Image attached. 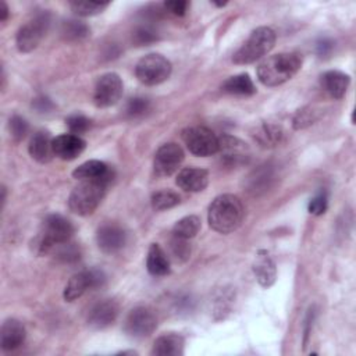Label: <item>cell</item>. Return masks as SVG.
Segmentation results:
<instances>
[{"instance_id": "obj_14", "label": "cell", "mask_w": 356, "mask_h": 356, "mask_svg": "<svg viewBox=\"0 0 356 356\" xmlns=\"http://www.w3.org/2000/svg\"><path fill=\"white\" fill-rule=\"evenodd\" d=\"M96 242L102 252L111 254L124 248L127 242V232L118 224L107 222L97 229Z\"/></svg>"}, {"instance_id": "obj_18", "label": "cell", "mask_w": 356, "mask_h": 356, "mask_svg": "<svg viewBox=\"0 0 356 356\" xmlns=\"http://www.w3.org/2000/svg\"><path fill=\"white\" fill-rule=\"evenodd\" d=\"M26 338L25 327L15 318H7L0 331V345L3 350H14L24 343Z\"/></svg>"}, {"instance_id": "obj_23", "label": "cell", "mask_w": 356, "mask_h": 356, "mask_svg": "<svg viewBox=\"0 0 356 356\" xmlns=\"http://www.w3.org/2000/svg\"><path fill=\"white\" fill-rule=\"evenodd\" d=\"M146 268L153 277H163L170 273V260L159 243H152L149 246Z\"/></svg>"}, {"instance_id": "obj_8", "label": "cell", "mask_w": 356, "mask_h": 356, "mask_svg": "<svg viewBox=\"0 0 356 356\" xmlns=\"http://www.w3.org/2000/svg\"><path fill=\"white\" fill-rule=\"evenodd\" d=\"M181 136L188 150L195 156L207 157L218 152V138L206 127H188L182 131Z\"/></svg>"}, {"instance_id": "obj_10", "label": "cell", "mask_w": 356, "mask_h": 356, "mask_svg": "<svg viewBox=\"0 0 356 356\" xmlns=\"http://www.w3.org/2000/svg\"><path fill=\"white\" fill-rule=\"evenodd\" d=\"M157 327V317L154 312L146 306L134 307L124 321V330L131 338H146Z\"/></svg>"}, {"instance_id": "obj_16", "label": "cell", "mask_w": 356, "mask_h": 356, "mask_svg": "<svg viewBox=\"0 0 356 356\" xmlns=\"http://www.w3.org/2000/svg\"><path fill=\"white\" fill-rule=\"evenodd\" d=\"M218 152L221 153L222 161L229 165L242 164L249 156L246 145L238 138L229 135H222L218 138Z\"/></svg>"}, {"instance_id": "obj_24", "label": "cell", "mask_w": 356, "mask_h": 356, "mask_svg": "<svg viewBox=\"0 0 356 356\" xmlns=\"http://www.w3.org/2000/svg\"><path fill=\"white\" fill-rule=\"evenodd\" d=\"M221 89L229 95L250 96L256 93V86L249 74H238L229 76L221 86Z\"/></svg>"}, {"instance_id": "obj_27", "label": "cell", "mask_w": 356, "mask_h": 356, "mask_svg": "<svg viewBox=\"0 0 356 356\" xmlns=\"http://www.w3.org/2000/svg\"><path fill=\"white\" fill-rule=\"evenodd\" d=\"M200 229V218L197 216H186L175 222L172 227V236L191 239L193 238Z\"/></svg>"}, {"instance_id": "obj_4", "label": "cell", "mask_w": 356, "mask_h": 356, "mask_svg": "<svg viewBox=\"0 0 356 356\" xmlns=\"http://www.w3.org/2000/svg\"><path fill=\"white\" fill-rule=\"evenodd\" d=\"M74 234V225L60 214H49L40 227L39 234L32 239L31 249L38 256L50 253L57 245L68 242Z\"/></svg>"}, {"instance_id": "obj_15", "label": "cell", "mask_w": 356, "mask_h": 356, "mask_svg": "<svg viewBox=\"0 0 356 356\" xmlns=\"http://www.w3.org/2000/svg\"><path fill=\"white\" fill-rule=\"evenodd\" d=\"M86 147V142L75 134H63L53 139V152L61 160L76 159Z\"/></svg>"}, {"instance_id": "obj_29", "label": "cell", "mask_w": 356, "mask_h": 356, "mask_svg": "<svg viewBox=\"0 0 356 356\" xmlns=\"http://www.w3.org/2000/svg\"><path fill=\"white\" fill-rule=\"evenodd\" d=\"M108 1H71V10L81 17H92L100 14L108 7Z\"/></svg>"}, {"instance_id": "obj_19", "label": "cell", "mask_w": 356, "mask_h": 356, "mask_svg": "<svg viewBox=\"0 0 356 356\" xmlns=\"http://www.w3.org/2000/svg\"><path fill=\"white\" fill-rule=\"evenodd\" d=\"M28 152L31 157L39 163H49L53 156V138L47 131H36L29 140Z\"/></svg>"}, {"instance_id": "obj_2", "label": "cell", "mask_w": 356, "mask_h": 356, "mask_svg": "<svg viewBox=\"0 0 356 356\" xmlns=\"http://www.w3.org/2000/svg\"><path fill=\"white\" fill-rule=\"evenodd\" d=\"M113 179V172L95 179H82L68 196V207L78 216L92 214L102 203L107 188Z\"/></svg>"}, {"instance_id": "obj_30", "label": "cell", "mask_w": 356, "mask_h": 356, "mask_svg": "<svg viewBox=\"0 0 356 356\" xmlns=\"http://www.w3.org/2000/svg\"><path fill=\"white\" fill-rule=\"evenodd\" d=\"M90 29L86 24L81 22V21H67L63 25V35L70 39V40H81L83 38H86L89 35Z\"/></svg>"}, {"instance_id": "obj_36", "label": "cell", "mask_w": 356, "mask_h": 356, "mask_svg": "<svg viewBox=\"0 0 356 356\" xmlns=\"http://www.w3.org/2000/svg\"><path fill=\"white\" fill-rule=\"evenodd\" d=\"M54 249H56V256L63 261H74V260L79 259V252H78L76 246L74 243H71L70 241L57 245Z\"/></svg>"}, {"instance_id": "obj_31", "label": "cell", "mask_w": 356, "mask_h": 356, "mask_svg": "<svg viewBox=\"0 0 356 356\" xmlns=\"http://www.w3.org/2000/svg\"><path fill=\"white\" fill-rule=\"evenodd\" d=\"M316 118H317L316 111L312 107H303L295 113L292 125L295 129H303V128L312 125L316 121Z\"/></svg>"}, {"instance_id": "obj_25", "label": "cell", "mask_w": 356, "mask_h": 356, "mask_svg": "<svg viewBox=\"0 0 356 356\" xmlns=\"http://www.w3.org/2000/svg\"><path fill=\"white\" fill-rule=\"evenodd\" d=\"M113 170H110V167L100 161V160H88L85 163H82L81 165H78L74 171H72V177L75 179H95V178H102L106 177L108 174H111Z\"/></svg>"}, {"instance_id": "obj_40", "label": "cell", "mask_w": 356, "mask_h": 356, "mask_svg": "<svg viewBox=\"0 0 356 356\" xmlns=\"http://www.w3.org/2000/svg\"><path fill=\"white\" fill-rule=\"evenodd\" d=\"M188 7H189V3L186 0H168L164 3V8L177 17L185 15V13L188 11Z\"/></svg>"}, {"instance_id": "obj_21", "label": "cell", "mask_w": 356, "mask_h": 356, "mask_svg": "<svg viewBox=\"0 0 356 356\" xmlns=\"http://www.w3.org/2000/svg\"><path fill=\"white\" fill-rule=\"evenodd\" d=\"M184 345L185 339L181 334L168 332L156 338L150 353L154 356H181L184 353Z\"/></svg>"}, {"instance_id": "obj_3", "label": "cell", "mask_w": 356, "mask_h": 356, "mask_svg": "<svg viewBox=\"0 0 356 356\" xmlns=\"http://www.w3.org/2000/svg\"><path fill=\"white\" fill-rule=\"evenodd\" d=\"M302 54L289 51L267 57L257 67V78L266 86H278L289 81L302 67Z\"/></svg>"}, {"instance_id": "obj_13", "label": "cell", "mask_w": 356, "mask_h": 356, "mask_svg": "<svg viewBox=\"0 0 356 356\" xmlns=\"http://www.w3.org/2000/svg\"><path fill=\"white\" fill-rule=\"evenodd\" d=\"M120 313V306L113 299H103L96 302L88 313L86 323L95 330H103L111 325Z\"/></svg>"}, {"instance_id": "obj_38", "label": "cell", "mask_w": 356, "mask_h": 356, "mask_svg": "<svg viewBox=\"0 0 356 356\" xmlns=\"http://www.w3.org/2000/svg\"><path fill=\"white\" fill-rule=\"evenodd\" d=\"M271 177L273 175H271V170L268 168V165H263V168L253 172V177L250 178V189L259 191L261 188V182L266 189V186H268V182L271 181Z\"/></svg>"}, {"instance_id": "obj_33", "label": "cell", "mask_w": 356, "mask_h": 356, "mask_svg": "<svg viewBox=\"0 0 356 356\" xmlns=\"http://www.w3.org/2000/svg\"><path fill=\"white\" fill-rule=\"evenodd\" d=\"M28 122L25 121V118L19 117V115H13L8 121V129L10 134L13 136L14 140L19 142L25 138V135L28 134Z\"/></svg>"}, {"instance_id": "obj_35", "label": "cell", "mask_w": 356, "mask_h": 356, "mask_svg": "<svg viewBox=\"0 0 356 356\" xmlns=\"http://www.w3.org/2000/svg\"><path fill=\"white\" fill-rule=\"evenodd\" d=\"M149 107H150V103L147 99L134 97V99H129V102L127 104V114L132 118L140 117L149 110Z\"/></svg>"}, {"instance_id": "obj_39", "label": "cell", "mask_w": 356, "mask_h": 356, "mask_svg": "<svg viewBox=\"0 0 356 356\" xmlns=\"http://www.w3.org/2000/svg\"><path fill=\"white\" fill-rule=\"evenodd\" d=\"M135 36V42L139 43V44H147V43H152L157 39V35H156V31L147 25L145 26H140L135 31L134 33Z\"/></svg>"}, {"instance_id": "obj_43", "label": "cell", "mask_w": 356, "mask_h": 356, "mask_svg": "<svg viewBox=\"0 0 356 356\" xmlns=\"http://www.w3.org/2000/svg\"><path fill=\"white\" fill-rule=\"evenodd\" d=\"M0 13H1L0 19H1V22H4V21L8 18V7H7L6 1H1V3H0Z\"/></svg>"}, {"instance_id": "obj_1", "label": "cell", "mask_w": 356, "mask_h": 356, "mask_svg": "<svg viewBox=\"0 0 356 356\" xmlns=\"http://www.w3.org/2000/svg\"><path fill=\"white\" fill-rule=\"evenodd\" d=\"M243 204L241 199L231 193L217 196L209 206L207 220L211 229L220 234L235 231L243 220Z\"/></svg>"}, {"instance_id": "obj_34", "label": "cell", "mask_w": 356, "mask_h": 356, "mask_svg": "<svg viewBox=\"0 0 356 356\" xmlns=\"http://www.w3.org/2000/svg\"><path fill=\"white\" fill-rule=\"evenodd\" d=\"M327 206H328V196H327V192L325 191H320L317 192L309 202V213L313 214V216H321L323 213H325L327 210Z\"/></svg>"}, {"instance_id": "obj_22", "label": "cell", "mask_w": 356, "mask_h": 356, "mask_svg": "<svg viewBox=\"0 0 356 356\" xmlns=\"http://www.w3.org/2000/svg\"><path fill=\"white\" fill-rule=\"evenodd\" d=\"M323 89L332 97V99H342L349 86V75L342 71L331 70L321 75L320 78Z\"/></svg>"}, {"instance_id": "obj_7", "label": "cell", "mask_w": 356, "mask_h": 356, "mask_svg": "<svg viewBox=\"0 0 356 356\" xmlns=\"http://www.w3.org/2000/svg\"><path fill=\"white\" fill-rule=\"evenodd\" d=\"M50 25V14L47 11L38 13L32 19L25 22L17 32L15 43L21 53H29L35 50Z\"/></svg>"}, {"instance_id": "obj_11", "label": "cell", "mask_w": 356, "mask_h": 356, "mask_svg": "<svg viewBox=\"0 0 356 356\" xmlns=\"http://www.w3.org/2000/svg\"><path fill=\"white\" fill-rule=\"evenodd\" d=\"M122 81L118 74L107 72L102 75L93 89V102L97 107L114 106L122 96Z\"/></svg>"}, {"instance_id": "obj_42", "label": "cell", "mask_w": 356, "mask_h": 356, "mask_svg": "<svg viewBox=\"0 0 356 356\" xmlns=\"http://www.w3.org/2000/svg\"><path fill=\"white\" fill-rule=\"evenodd\" d=\"M32 106H33L39 113H47V111H50V110L54 107V104L51 103V100H50L49 97H46V96H39V97L33 99Z\"/></svg>"}, {"instance_id": "obj_12", "label": "cell", "mask_w": 356, "mask_h": 356, "mask_svg": "<svg viewBox=\"0 0 356 356\" xmlns=\"http://www.w3.org/2000/svg\"><path fill=\"white\" fill-rule=\"evenodd\" d=\"M182 161H184L182 147L174 142H170V143L161 145L157 149L154 154L153 168L156 175L168 177L178 170Z\"/></svg>"}, {"instance_id": "obj_37", "label": "cell", "mask_w": 356, "mask_h": 356, "mask_svg": "<svg viewBox=\"0 0 356 356\" xmlns=\"http://www.w3.org/2000/svg\"><path fill=\"white\" fill-rule=\"evenodd\" d=\"M170 248H171V252L172 254L175 256V259L178 260H186L191 254V246L188 245L186 239H182V238H177V236H172L171 242H170Z\"/></svg>"}, {"instance_id": "obj_41", "label": "cell", "mask_w": 356, "mask_h": 356, "mask_svg": "<svg viewBox=\"0 0 356 356\" xmlns=\"http://www.w3.org/2000/svg\"><path fill=\"white\" fill-rule=\"evenodd\" d=\"M332 47H334V43H332V40L328 39V38H320V39L317 40V43H316V50H317V54H318L320 57L328 56V54L331 53Z\"/></svg>"}, {"instance_id": "obj_17", "label": "cell", "mask_w": 356, "mask_h": 356, "mask_svg": "<svg viewBox=\"0 0 356 356\" xmlns=\"http://www.w3.org/2000/svg\"><path fill=\"white\" fill-rule=\"evenodd\" d=\"M177 185L186 192H202L209 184V172L203 168H182L175 179Z\"/></svg>"}, {"instance_id": "obj_28", "label": "cell", "mask_w": 356, "mask_h": 356, "mask_svg": "<svg viewBox=\"0 0 356 356\" xmlns=\"http://www.w3.org/2000/svg\"><path fill=\"white\" fill-rule=\"evenodd\" d=\"M179 202H181L179 195L175 193L174 191H170V189L157 191L152 195V199H150L152 207L156 211H163V210L171 209V207L177 206Z\"/></svg>"}, {"instance_id": "obj_26", "label": "cell", "mask_w": 356, "mask_h": 356, "mask_svg": "<svg viewBox=\"0 0 356 356\" xmlns=\"http://www.w3.org/2000/svg\"><path fill=\"white\" fill-rule=\"evenodd\" d=\"M254 138L256 140L263 145V146H275L281 142L282 136H284V131L281 128V125L274 124V122H261L256 131H254Z\"/></svg>"}, {"instance_id": "obj_5", "label": "cell", "mask_w": 356, "mask_h": 356, "mask_svg": "<svg viewBox=\"0 0 356 356\" xmlns=\"http://www.w3.org/2000/svg\"><path fill=\"white\" fill-rule=\"evenodd\" d=\"M275 32L268 26H259L249 38L245 40V43L234 53L232 61L235 64H250L256 60L266 56L275 44Z\"/></svg>"}, {"instance_id": "obj_32", "label": "cell", "mask_w": 356, "mask_h": 356, "mask_svg": "<svg viewBox=\"0 0 356 356\" xmlns=\"http://www.w3.org/2000/svg\"><path fill=\"white\" fill-rule=\"evenodd\" d=\"M65 124L71 134L79 135L90 128V120L82 114H72L65 118Z\"/></svg>"}, {"instance_id": "obj_20", "label": "cell", "mask_w": 356, "mask_h": 356, "mask_svg": "<svg viewBox=\"0 0 356 356\" xmlns=\"http://www.w3.org/2000/svg\"><path fill=\"white\" fill-rule=\"evenodd\" d=\"M252 268H253V273H254V277H256L257 282L261 286L268 288L275 282L277 267H275L274 260L271 259V256L266 250H259L257 257H256Z\"/></svg>"}, {"instance_id": "obj_9", "label": "cell", "mask_w": 356, "mask_h": 356, "mask_svg": "<svg viewBox=\"0 0 356 356\" xmlns=\"http://www.w3.org/2000/svg\"><path fill=\"white\" fill-rule=\"evenodd\" d=\"M104 282H106V275L102 270H97V268L83 270L74 274L70 278V281L64 288L63 296L67 302H72L81 298L88 289H96L103 286Z\"/></svg>"}, {"instance_id": "obj_6", "label": "cell", "mask_w": 356, "mask_h": 356, "mask_svg": "<svg viewBox=\"0 0 356 356\" xmlns=\"http://www.w3.org/2000/svg\"><path fill=\"white\" fill-rule=\"evenodd\" d=\"M172 65L171 63L161 54L150 53L142 57L135 67V75L139 82L154 86L164 81H167L171 75Z\"/></svg>"}]
</instances>
